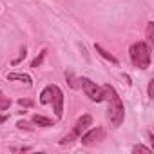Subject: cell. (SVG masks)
I'll list each match as a JSON object with an SVG mask.
<instances>
[{
  "mask_svg": "<svg viewBox=\"0 0 154 154\" xmlns=\"http://www.w3.org/2000/svg\"><path fill=\"white\" fill-rule=\"evenodd\" d=\"M102 89H103V100H107V103H109V118L114 123V127H118V125H122L123 116H125V107L122 103V98L111 85H103Z\"/></svg>",
  "mask_w": 154,
  "mask_h": 154,
  "instance_id": "obj_1",
  "label": "cell"
},
{
  "mask_svg": "<svg viewBox=\"0 0 154 154\" xmlns=\"http://www.w3.org/2000/svg\"><path fill=\"white\" fill-rule=\"evenodd\" d=\"M129 54H131V60L136 67L140 69H147L150 65V47L145 44V42H136L131 45L129 49Z\"/></svg>",
  "mask_w": 154,
  "mask_h": 154,
  "instance_id": "obj_2",
  "label": "cell"
},
{
  "mask_svg": "<svg viewBox=\"0 0 154 154\" xmlns=\"http://www.w3.org/2000/svg\"><path fill=\"white\" fill-rule=\"evenodd\" d=\"M89 125H93V118H91L89 114H84L82 118H78V122H76L74 129H72V131H71V132H69V134L60 141V143H63V145H65V143H71V141H72V140H76V138H80V136H82V132L89 129Z\"/></svg>",
  "mask_w": 154,
  "mask_h": 154,
  "instance_id": "obj_3",
  "label": "cell"
},
{
  "mask_svg": "<svg viewBox=\"0 0 154 154\" xmlns=\"http://www.w3.org/2000/svg\"><path fill=\"white\" fill-rule=\"evenodd\" d=\"M82 89L84 93L93 100V102H103V89L100 85H96L94 82H91L89 78H82Z\"/></svg>",
  "mask_w": 154,
  "mask_h": 154,
  "instance_id": "obj_4",
  "label": "cell"
},
{
  "mask_svg": "<svg viewBox=\"0 0 154 154\" xmlns=\"http://www.w3.org/2000/svg\"><path fill=\"white\" fill-rule=\"evenodd\" d=\"M51 91H53L51 103H53L54 114H56V118H62V114H63V94H62L60 87H56V85H51Z\"/></svg>",
  "mask_w": 154,
  "mask_h": 154,
  "instance_id": "obj_5",
  "label": "cell"
},
{
  "mask_svg": "<svg viewBox=\"0 0 154 154\" xmlns=\"http://www.w3.org/2000/svg\"><path fill=\"white\" fill-rule=\"evenodd\" d=\"M103 136H105L103 129H91L89 132L82 134V136H80V140H82V143H84V145H94L96 141L103 140Z\"/></svg>",
  "mask_w": 154,
  "mask_h": 154,
  "instance_id": "obj_6",
  "label": "cell"
},
{
  "mask_svg": "<svg viewBox=\"0 0 154 154\" xmlns=\"http://www.w3.org/2000/svg\"><path fill=\"white\" fill-rule=\"evenodd\" d=\"M6 78L11 80V82H13V80H20V82H24V84H27V85L31 84V76L26 74V72H8Z\"/></svg>",
  "mask_w": 154,
  "mask_h": 154,
  "instance_id": "obj_7",
  "label": "cell"
},
{
  "mask_svg": "<svg viewBox=\"0 0 154 154\" xmlns=\"http://www.w3.org/2000/svg\"><path fill=\"white\" fill-rule=\"evenodd\" d=\"M94 49H96V51L100 53V56H103L105 60H109V62H112V63H118V60H116V56H112V54H111L109 51H105V49H103V47H102L100 44H94Z\"/></svg>",
  "mask_w": 154,
  "mask_h": 154,
  "instance_id": "obj_8",
  "label": "cell"
},
{
  "mask_svg": "<svg viewBox=\"0 0 154 154\" xmlns=\"http://www.w3.org/2000/svg\"><path fill=\"white\" fill-rule=\"evenodd\" d=\"M33 123L42 125V127H51V125H53V120H49V118H45V116H42V114H35V116H33Z\"/></svg>",
  "mask_w": 154,
  "mask_h": 154,
  "instance_id": "obj_9",
  "label": "cell"
},
{
  "mask_svg": "<svg viewBox=\"0 0 154 154\" xmlns=\"http://www.w3.org/2000/svg\"><path fill=\"white\" fill-rule=\"evenodd\" d=\"M51 96H53V91H51V85L49 87H45L44 91H42V94H40V103H51Z\"/></svg>",
  "mask_w": 154,
  "mask_h": 154,
  "instance_id": "obj_10",
  "label": "cell"
},
{
  "mask_svg": "<svg viewBox=\"0 0 154 154\" xmlns=\"http://www.w3.org/2000/svg\"><path fill=\"white\" fill-rule=\"evenodd\" d=\"M145 36H147V42H149L150 45H154V24H152V22L147 24V35H145Z\"/></svg>",
  "mask_w": 154,
  "mask_h": 154,
  "instance_id": "obj_11",
  "label": "cell"
},
{
  "mask_svg": "<svg viewBox=\"0 0 154 154\" xmlns=\"http://www.w3.org/2000/svg\"><path fill=\"white\" fill-rule=\"evenodd\" d=\"M9 105H11V100H9L8 96H2V94H0V111L9 109Z\"/></svg>",
  "mask_w": 154,
  "mask_h": 154,
  "instance_id": "obj_12",
  "label": "cell"
},
{
  "mask_svg": "<svg viewBox=\"0 0 154 154\" xmlns=\"http://www.w3.org/2000/svg\"><path fill=\"white\" fill-rule=\"evenodd\" d=\"M44 58H45V51H42L33 62H31V67H38V65H42V62H44Z\"/></svg>",
  "mask_w": 154,
  "mask_h": 154,
  "instance_id": "obj_13",
  "label": "cell"
},
{
  "mask_svg": "<svg viewBox=\"0 0 154 154\" xmlns=\"http://www.w3.org/2000/svg\"><path fill=\"white\" fill-rule=\"evenodd\" d=\"M26 54H27V51H26V47H22V49H20V54H18V58H15L11 63H13V65H18V63H20V62L26 58Z\"/></svg>",
  "mask_w": 154,
  "mask_h": 154,
  "instance_id": "obj_14",
  "label": "cell"
},
{
  "mask_svg": "<svg viewBox=\"0 0 154 154\" xmlns=\"http://www.w3.org/2000/svg\"><path fill=\"white\" fill-rule=\"evenodd\" d=\"M132 152H134V154H138V152H143V154H152V150H150V149H147V147H143V145H136V147L132 149Z\"/></svg>",
  "mask_w": 154,
  "mask_h": 154,
  "instance_id": "obj_15",
  "label": "cell"
},
{
  "mask_svg": "<svg viewBox=\"0 0 154 154\" xmlns=\"http://www.w3.org/2000/svg\"><path fill=\"white\" fill-rule=\"evenodd\" d=\"M18 105H22V107H31V105H33V100H29V98H20V100H18Z\"/></svg>",
  "mask_w": 154,
  "mask_h": 154,
  "instance_id": "obj_16",
  "label": "cell"
},
{
  "mask_svg": "<svg viewBox=\"0 0 154 154\" xmlns=\"http://www.w3.org/2000/svg\"><path fill=\"white\" fill-rule=\"evenodd\" d=\"M65 78L69 80V85L71 87H74V89L78 87V85H76V82H74V78H72V72H65Z\"/></svg>",
  "mask_w": 154,
  "mask_h": 154,
  "instance_id": "obj_17",
  "label": "cell"
},
{
  "mask_svg": "<svg viewBox=\"0 0 154 154\" xmlns=\"http://www.w3.org/2000/svg\"><path fill=\"white\" fill-rule=\"evenodd\" d=\"M147 93H149V96H150V98H154V80H150V82H149Z\"/></svg>",
  "mask_w": 154,
  "mask_h": 154,
  "instance_id": "obj_18",
  "label": "cell"
},
{
  "mask_svg": "<svg viewBox=\"0 0 154 154\" xmlns=\"http://www.w3.org/2000/svg\"><path fill=\"white\" fill-rule=\"evenodd\" d=\"M17 127H18V129H31L27 122H18V123H17Z\"/></svg>",
  "mask_w": 154,
  "mask_h": 154,
  "instance_id": "obj_19",
  "label": "cell"
},
{
  "mask_svg": "<svg viewBox=\"0 0 154 154\" xmlns=\"http://www.w3.org/2000/svg\"><path fill=\"white\" fill-rule=\"evenodd\" d=\"M4 122H8V114H0V125H2Z\"/></svg>",
  "mask_w": 154,
  "mask_h": 154,
  "instance_id": "obj_20",
  "label": "cell"
}]
</instances>
